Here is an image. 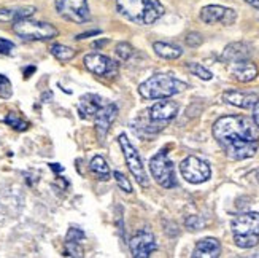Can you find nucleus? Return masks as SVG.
Instances as JSON below:
<instances>
[{
	"mask_svg": "<svg viewBox=\"0 0 259 258\" xmlns=\"http://www.w3.org/2000/svg\"><path fill=\"white\" fill-rule=\"evenodd\" d=\"M91 171L99 180H102V182L110 180V177H111L110 166L107 164L104 156H94V158L91 160Z\"/></svg>",
	"mask_w": 259,
	"mask_h": 258,
	"instance_id": "nucleus-23",
	"label": "nucleus"
},
{
	"mask_svg": "<svg viewBox=\"0 0 259 258\" xmlns=\"http://www.w3.org/2000/svg\"><path fill=\"white\" fill-rule=\"evenodd\" d=\"M254 256H259V253H256V255H254Z\"/></svg>",
	"mask_w": 259,
	"mask_h": 258,
	"instance_id": "nucleus-38",
	"label": "nucleus"
},
{
	"mask_svg": "<svg viewBox=\"0 0 259 258\" xmlns=\"http://www.w3.org/2000/svg\"><path fill=\"white\" fill-rule=\"evenodd\" d=\"M13 30L16 32V35L24 40H51L58 37V29L53 24L41 21H32L29 18L15 21Z\"/></svg>",
	"mask_w": 259,
	"mask_h": 258,
	"instance_id": "nucleus-5",
	"label": "nucleus"
},
{
	"mask_svg": "<svg viewBox=\"0 0 259 258\" xmlns=\"http://www.w3.org/2000/svg\"><path fill=\"white\" fill-rule=\"evenodd\" d=\"M221 253V244L215 238L200 239L193 250L194 258H217Z\"/></svg>",
	"mask_w": 259,
	"mask_h": 258,
	"instance_id": "nucleus-16",
	"label": "nucleus"
},
{
	"mask_svg": "<svg viewBox=\"0 0 259 258\" xmlns=\"http://www.w3.org/2000/svg\"><path fill=\"white\" fill-rule=\"evenodd\" d=\"M113 175H115V178H116V183H118V187L122 190V192H126V193H132V185H131L129 178H127L124 174L119 172V171H116V172H113Z\"/></svg>",
	"mask_w": 259,
	"mask_h": 258,
	"instance_id": "nucleus-28",
	"label": "nucleus"
},
{
	"mask_svg": "<svg viewBox=\"0 0 259 258\" xmlns=\"http://www.w3.org/2000/svg\"><path fill=\"white\" fill-rule=\"evenodd\" d=\"M256 178H257V182H259V169L256 171Z\"/></svg>",
	"mask_w": 259,
	"mask_h": 258,
	"instance_id": "nucleus-37",
	"label": "nucleus"
},
{
	"mask_svg": "<svg viewBox=\"0 0 259 258\" xmlns=\"http://www.w3.org/2000/svg\"><path fill=\"white\" fill-rule=\"evenodd\" d=\"M188 67H189L191 73L196 75V77H199V78H202V80H211V78H213V73H211L210 70H207L204 65H200V64H197V62L189 64Z\"/></svg>",
	"mask_w": 259,
	"mask_h": 258,
	"instance_id": "nucleus-26",
	"label": "nucleus"
},
{
	"mask_svg": "<svg viewBox=\"0 0 259 258\" xmlns=\"http://www.w3.org/2000/svg\"><path fill=\"white\" fill-rule=\"evenodd\" d=\"M51 54L54 56L56 59L61 61V62H67V61H72L75 58L76 51L65 47V45H61V43H54L51 47Z\"/></svg>",
	"mask_w": 259,
	"mask_h": 258,
	"instance_id": "nucleus-24",
	"label": "nucleus"
},
{
	"mask_svg": "<svg viewBox=\"0 0 259 258\" xmlns=\"http://www.w3.org/2000/svg\"><path fill=\"white\" fill-rule=\"evenodd\" d=\"M178 114V104L174 100H159L150 108V121L157 123V125H167L172 121ZM164 128V126H162Z\"/></svg>",
	"mask_w": 259,
	"mask_h": 258,
	"instance_id": "nucleus-13",
	"label": "nucleus"
},
{
	"mask_svg": "<svg viewBox=\"0 0 259 258\" xmlns=\"http://www.w3.org/2000/svg\"><path fill=\"white\" fill-rule=\"evenodd\" d=\"M223 100L228 102L234 107H240V108H251L259 97L254 93H240V91H226L223 94Z\"/></svg>",
	"mask_w": 259,
	"mask_h": 258,
	"instance_id": "nucleus-17",
	"label": "nucleus"
},
{
	"mask_svg": "<svg viewBox=\"0 0 259 258\" xmlns=\"http://www.w3.org/2000/svg\"><path fill=\"white\" fill-rule=\"evenodd\" d=\"M180 172H182L186 182L193 185L207 182L211 175V169L208 163L197 158V156H188V158H185L182 164H180Z\"/></svg>",
	"mask_w": 259,
	"mask_h": 258,
	"instance_id": "nucleus-8",
	"label": "nucleus"
},
{
	"mask_svg": "<svg viewBox=\"0 0 259 258\" xmlns=\"http://www.w3.org/2000/svg\"><path fill=\"white\" fill-rule=\"evenodd\" d=\"M116 117H118V107L115 104H104L99 108L94 118H96V131L100 139H104L107 136L110 126L113 125Z\"/></svg>",
	"mask_w": 259,
	"mask_h": 258,
	"instance_id": "nucleus-14",
	"label": "nucleus"
},
{
	"mask_svg": "<svg viewBox=\"0 0 259 258\" xmlns=\"http://www.w3.org/2000/svg\"><path fill=\"white\" fill-rule=\"evenodd\" d=\"M102 99L97 94H84L81 99H80V104H78V110H80V114L83 118H93L96 117V114L99 112V108L102 107Z\"/></svg>",
	"mask_w": 259,
	"mask_h": 258,
	"instance_id": "nucleus-20",
	"label": "nucleus"
},
{
	"mask_svg": "<svg viewBox=\"0 0 259 258\" xmlns=\"http://www.w3.org/2000/svg\"><path fill=\"white\" fill-rule=\"evenodd\" d=\"M11 96V83L7 77L0 75V97L8 99Z\"/></svg>",
	"mask_w": 259,
	"mask_h": 258,
	"instance_id": "nucleus-30",
	"label": "nucleus"
},
{
	"mask_svg": "<svg viewBox=\"0 0 259 258\" xmlns=\"http://www.w3.org/2000/svg\"><path fill=\"white\" fill-rule=\"evenodd\" d=\"M213 136L231 160L242 161L256 155L259 131L256 123L242 115L221 117L213 125Z\"/></svg>",
	"mask_w": 259,
	"mask_h": 258,
	"instance_id": "nucleus-1",
	"label": "nucleus"
},
{
	"mask_svg": "<svg viewBox=\"0 0 259 258\" xmlns=\"http://www.w3.org/2000/svg\"><path fill=\"white\" fill-rule=\"evenodd\" d=\"M116 56L119 61H127L131 56L134 54V48L131 47V45L127 42H122V43H118L116 45Z\"/></svg>",
	"mask_w": 259,
	"mask_h": 258,
	"instance_id": "nucleus-27",
	"label": "nucleus"
},
{
	"mask_svg": "<svg viewBox=\"0 0 259 258\" xmlns=\"http://www.w3.org/2000/svg\"><path fill=\"white\" fill-rule=\"evenodd\" d=\"M253 121L256 123V126L259 128V100L253 105Z\"/></svg>",
	"mask_w": 259,
	"mask_h": 258,
	"instance_id": "nucleus-33",
	"label": "nucleus"
},
{
	"mask_svg": "<svg viewBox=\"0 0 259 258\" xmlns=\"http://www.w3.org/2000/svg\"><path fill=\"white\" fill-rule=\"evenodd\" d=\"M118 142L121 145V150H122V155H124V160H126V164L129 167L131 174L135 177V180H137L142 187H148L150 180H148V175H146L145 166L142 163V158H140L137 149L131 143L126 134H121L118 137Z\"/></svg>",
	"mask_w": 259,
	"mask_h": 258,
	"instance_id": "nucleus-7",
	"label": "nucleus"
},
{
	"mask_svg": "<svg viewBox=\"0 0 259 258\" xmlns=\"http://www.w3.org/2000/svg\"><path fill=\"white\" fill-rule=\"evenodd\" d=\"M246 4H250L251 7H254V8H257L259 10V0H245Z\"/></svg>",
	"mask_w": 259,
	"mask_h": 258,
	"instance_id": "nucleus-35",
	"label": "nucleus"
},
{
	"mask_svg": "<svg viewBox=\"0 0 259 258\" xmlns=\"http://www.w3.org/2000/svg\"><path fill=\"white\" fill-rule=\"evenodd\" d=\"M188 85L167 73H156L139 86L143 99H167L178 93H183Z\"/></svg>",
	"mask_w": 259,
	"mask_h": 258,
	"instance_id": "nucleus-2",
	"label": "nucleus"
},
{
	"mask_svg": "<svg viewBox=\"0 0 259 258\" xmlns=\"http://www.w3.org/2000/svg\"><path fill=\"white\" fill-rule=\"evenodd\" d=\"M118 10L129 19L142 24H153L165 13L159 0H118Z\"/></svg>",
	"mask_w": 259,
	"mask_h": 258,
	"instance_id": "nucleus-3",
	"label": "nucleus"
},
{
	"mask_svg": "<svg viewBox=\"0 0 259 258\" xmlns=\"http://www.w3.org/2000/svg\"><path fill=\"white\" fill-rule=\"evenodd\" d=\"M5 123L16 131H26L29 128V123L26 120H22L18 114H15V112H10V114L5 117Z\"/></svg>",
	"mask_w": 259,
	"mask_h": 258,
	"instance_id": "nucleus-25",
	"label": "nucleus"
},
{
	"mask_svg": "<svg viewBox=\"0 0 259 258\" xmlns=\"http://www.w3.org/2000/svg\"><path fill=\"white\" fill-rule=\"evenodd\" d=\"M185 225H186V228L189 231H197V230H200L202 227H204L205 223H204V220H202L199 215H189L186 218V222H185Z\"/></svg>",
	"mask_w": 259,
	"mask_h": 258,
	"instance_id": "nucleus-29",
	"label": "nucleus"
},
{
	"mask_svg": "<svg viewBox=\"0 0 259 258\" xmlns=\"http://www.w3.org/2000/svg\"><path fill=\"white\" fill-rule=\"evenodd\" d=\"M15 50V43L7 39H0V54H11Z\"/></svg>",
	"mask_w": 259,
	"mask_h": 258,
	"instance_id": "nucleus-32",
	"label": "nucleus"
},
{
	"mask_svg": "<svg viewBox=\"0 0 259 258\" xmlns=\"http://www.w3.org/2000/svg\"><path fill=\"white\" fill-rule=\"evenodd\" d=\"M83 62L89 72L99 77H113L118 73V64L104 54H97V53L86 54Z\"/></svg>",
	"mask_w": 259,
	"mask_h": 258,
	"instance_id": "nucleus-10",
	"label": "nucleus"
},
{
	"mask_svg": "<svg viewBox=\"0 0 259 258\" xmlns=\"http://www.w3.org/2000/svg\"><path fill=\"white\" fill-rule=\"evenodd\" d=\"M56 10L62 18L76 24H84L91 19L86 0H56Z\"/></svg>",
	"mask_w": 259,
	"mask_h": 258,
	"instance_id": "nucleus-9",
	"label": "nucleus"
},
{
	"mask_svg": "<svg viewBox=\"0 0 259 258\" xmlns=\"http://www.w3.org/2000/svg\"><path fill=\"white\" fill-rule=\"evenodd\" d=\"M129 247L134 258H148L157 249V244L151 231L142 230L131 239Z\"/></svg>",
	"mask_w": 259,
	"mask_h": 258,
	"instance_id": "nucleus-12",
	"label": "nucleus"
},
{
	"mask_svg": "<svg viewBox=\"0 0 259 258\" xmlns=\"http://www.w3.org/2000/svg\"><path fill=\"white\" fill-rule=\"evenodd\" d=\"M231 70H232V75L242 83L253 82L254 78L257 77V67L250 59H243V61H239V62H234Z\"/></svg>",
	"mask_w": 259,
	"mask_h": 258,
	"instance_id": "nucleus-18",
	"label": "nucleus"
},
{
	"mask_svg": "<svg viewBox=\"0 0 259 258\" xmlns=\"http://www.w3.org/2000/svg\"><path fill=\"white\" fill-rule=\"evenodd\" d=\"M202 42H204V39H202V35L199 32H191L186 35V45L191 48L199 47V45H202Z\"/></svg>",
	"mask_w": 259,
	"mask_h": 258,
	"instance_id": "nucleus-31",
	"label": "nucleus"
},
{
	"mask_svg": "<svg viewBox=\"0 0 259 258\" xmlns=\"http://www.w3.org/2000/svg\"><path fill=\"white\" fill-rule=\"evenodd\" d=\"M84 241V233L80 228H70L65 238V255L69 256H83L81 242Z\"/></svg>",
	"mask_w": 259,
	"mask_h": 258,
	"instance_id": "nucleus-19",
	"label": "nucleus"
},
{
	"mask_svg": "<svg viewBox=\"0 0 259 258\" xmlns=\"http://www.w3.org/2000/svg\"><path fill=\"white\" fill-rule=\"evenodd\" d=\"M251 56V47L248 43L245 42H234L229 43L226 48H224L223 54H221V59L226 61V62H239L243 59H250Z\"/></svg>",
	"mask_w": 259,
	"mask_h": 258,
	"instance_id": "nucleus-15",
	"label": "nucleus"
},
{
	"mask_svg": "<svg viewBox=\"0 0 259 258\" xmlns=\"http://www.w3.org/2000/svg\"><path fill=\"white\" fill-rule=\"evenodd\" d=\"M150 171L154 180L164 188H174L177 185V177H175V166L168 158L165 150L154 155L150 160Z\"/></svg>",
	"mask_w": 259,
	"mask_h": 258,
	"instance_id": "nucleus-6",
	"label": "nucleus"
},
{
	"mask_svg": "<svg viewBox=\"0 0 259 258\" xmlns=\"http://www.w3.org/2000/svg\"><path fill=\"white\" fill-rule=\"evenodd\" d=\"M200 19L205 24H217L221 22L224 26H231L237 19V13L232 8H226L221 5H207L200 10Z\"/></svg>",
	"mask_w": 259,
	"mask_h": 258,
	"instance_id": "nucleus-11",
	"label": "nucleus"
},
{
	"mask_svg": "<svg viewBox=\"0 0 259 258\" xmlns=\"http://www.w3.org/2000/svg\"><path fill=\"white\" fill-rule=\"evenodd\" d=\"M234 242L240 249H253L259 242V214L246 212L237 215L231 223Z\"/></svg>",
	"mask_w": 259,
	"mask_h": 258,
	"instance_id": "nucleus-4",
	"label": "nucleus"
},
{
	"mask_svg": "<svg viewBox=\"0 0 259 258\" xmlns=\"http://www.w3.org/2000/svg\"><path fill=\"white\" fill-rule=\"evenodd\" d=\"M35 13V7H22V8H2L0 10V22L18 21L29 18Z\"/></svg>",
	"mask_w": 259,
	"mask_h": 258,
	"instance_id": "nucleus-21",
	"label": "nucleus"
},
{
	"mask_svg": "<svg viewBox=\"0 0 259 258\" xmlns=\"http://www.w3.org/2000/svg\"><path fill=\"white\" fill-rule=\"evenodd\" d=\"M153 50L162 59H178L180 56L183 54V50L180 47L172 43H165V42H154Z\"/></svg>",
	"mask_w": 259,
	"mask_h": 258,
	"instance_id": "nucleus-22",
	"label": "nucleus"
},
{
	"mask_svg": "<svg viewBox=\"0 0 259 258\" xmlns=\"http://www.w3.org/2000/svg\"><path fill=\"white\" fill-rule=\"evenodd\" d=\"M99 30H93V32H86V33H80V35L76 37V40H83V39H88V37H91V35H99Z\"/></svg>",
	"mask_w": 259,
	"mask_h": 258,
	"instance_id": "nucleus-34",
	"label": "nucleus"
},
{
	"mask_svg": "<svg viewBox=\"0 0 259 258\" xmlns=\"http://www.w3.org/2000/svg\"><path fill=\"white\" fill-rule=\"evenodd\" d=\"M33 70H35V67H30V69H27V70H26V77H29V73L33 72Z\"/></svg>",
	"mask_w": 259,
	"mask_h": 258,
	"instance_id": "nucleus-36",
	"label": "nucleus"
}]
</instances>
